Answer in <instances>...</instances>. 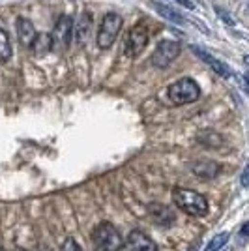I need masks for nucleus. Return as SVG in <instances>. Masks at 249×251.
<instances>
[{
	"label": "nucleus",
	"instance_id": "nucleus-1",
	"mask_svg": "<svg viewBox=\"0 0 249 251\" xmlns=\"http://www.w3.org/2000/svg\"><path fill=\"white\" fill-rule=\"evenodd\" d=\"M173 201L178 208L182 210L187 216H193V218H202L208 214V201L204 195H200L193 189L186 188H176L173 191Z\"/></svg>",
	"mask_w": 249,
	"mask_h": 251
},
{
	"label": "nucleus",
	"instance_id": "nucleus-2",
	"mask_svg": "<svg viewBox=\"0 0 249 251\" xmlns=\"http://www.w3.org/2000/svg\"><path fill=\"white\" fill-rule=\"evenodd\" d=\"M92 240L101 251H124L125 242L120 234V230L114 227L113 223L105 221L100 223L92 232Z\"/></svg>",
	"mask_w": 249,
	"mask_h": 251
},
{
	"label": "nucleus",
	"instance_id": "nucleus-3",
	"mask_svg": "<svg viewBox=\"0 0 249 251\" xmlns=\"http://www.w3.org/2000/svg\"><path fill=\"white\" fill-rule=\"evenodd\" d=\"M167 94L174 105H187L197 101L200 98V86L191 77H184V79H178L176 83L171 84Z\"/></svg>",
	"mask_w": 249,
	"mask_h": 251
},
{
	"label": "nucleus",
	"instance_id": "nucleus-4",
	"mask_svg": "<svg viewBox=\"0 0 249 251\" xmlns=\"http://www.w3.org/2000/svg\"><path fill=\"white\" fill-rule=\"evenodd\" d=\"M122 17L118 15V13H107L103 17V21L100 25V32H98V47L100 49H111L113 47V43L116 42V38H118V34L122 30Z\"/></svg>",
	"mask_w": 249,
	"mask_h": 251
},
{
	"label": "nucleus",
	"instance_id": "nucleus-5",
	"mask_svg": "<svg viewBox=\"0 0 249 251\" xmlns=\"http://www.w3.org/2000/svg\"><path fill=\"white\" fill-rule=\"evenodd\" d=\"M52 51H66L73 40V19L68 15H62L51 32Z\"/></svg>",
	"mask_w": 249,
	"mask_h": 251
},
{
	"label": "nucleus",
	"instance_id": "nucleus-6",
	"mask_svg": "<svg viewBox=\"0 0 249 251\" xmlns=\"http://www.w3.org/2000/svg\"><path fill=\"white\" fill-rule=\"evenodd\" d=\"M178 54H180V43L173 42V40H163V42H159L156 45V49L150 56V62H152L154 68L163 70L171 62L176 60Z\"/></svg>",
	"mask_w": 249,
	"mask_h": 251
},
{
	"label": "nucleus",
	"instance_id": "nucleus-7",
	"mask_svg": "<svg viewBox=\"0 0 249 251\" xmlns=\"http://www.w3.org/2000/svg\"><path fill=\"white\" fill-rule=\"evenodd\" d=\"M150 42V32L145 23H137L135 26L129 30L127 40H125V51L129 56H139L145 51V47Z\"/></svg>",
	"mask_w": 249,
	"mask_h": 251
},
{
	"label": "nucleus",
	"instance_id": "nucleus-8",
	"mask_svg": "<svg viewBox=\"0 0 249 251\" xmlns=\"http://www.w3.org/2000/svg\"><path fill=\"white\" fill-rule=\"evenodd\" d=\"M92 30V13L90 11H83L79 15V19L73 25V40L79 47H84L88 42V36Z\"/></svg>",
	"mask_w": 249,
	"mask_h": 251
},
{
	"label": "nucleus",
	"instance_id": "nucleus-9",
	"mask_svg": "<svg viewBox=\"0 0 249 251\" xmlns=\"http://www.w3.org/2000/svg\"><path fill=\"white\" fill-rule=\"evenodd\" d=\"M191 51L197 54L199 58L202 60V62H206L216 74L219 75V77H225V79H228V77H232V72H230V68H228L225 62H221V60H218L216 56H212L210 52H206L204 49H200V47H197V45H191Z\"/></svg>",
	"mask_w": 249,
	"mask_h": 251
},
{
	"label": "nucleus",
	"instance_id": "nucleus-10",
	"mask_svg": "<svg viewBox=\"0 0 249 251\" xmlns=\"http://www.w3.org/2000/svg\"><path fill=\"white\" fill-rule=\"evenodd\" d=\"M148 214L152 216L154 223L161 225V227H171V225L176 221L174 212L169 208L167 204H161V202H152V204H148Z\"/></svg>",
	"mask_w": 249,
	"mask_h": 251
},
{
	"label": "nucleus",
	"instance_id": "nucleus-11",
	"mask_svg": "<svg viewBox=\"0 0 249 251\" xmlns=\"http://www.w3.org/2000/svg\"><path fill=\"white\" fill-rule=\"evenodd\" d=\"M191 173L197 178H202V180H212L216 178L221 173V165L212 161V159H199V161H193L191 165Z\"/></svg>",
	"mask_w": 249,
	"mask_h": 251
},
{
	"label": "nucleus",
	"instance_id": "nucleus-12",
	"mask_svg": "<svg viewBox=\"0 0 249 251\" xmlns=\"http://www.w3.org/2000/svg\"><path fill=\"white\" fill-rule=\"evenodd\" d=\"M127 244H129V250L131 251H159L157 250V244L150 236H146L143 230H131L127 234Z\"/></svg>",
	"mask_w": 249,
	"mask_h": 251
},
{
	"label": "nucleus",
	"instance_id": "nucleus-13",
	"mask_svg": "<svg viewBox=\"0 0 249 251\" xmlns=\"http://www.w3.org/2000/svg\"><path fill=\"white\" fill-rule=\"evenodd\" d=\"M15 26H17V38H19V43H21L23 47H32V43H34L36 36H38L34 23H32L30 19H26V17H19L17 23H15Z\"/></svg>",
	"mask_w": 249,
	"mask_h": 251
},
{
	"label": "nucleus",
	"instance_id": "nucleus-14",
	"mask_svg": "<svg viewBox=\"0 0 249 251\" xmlns=\"http://www.w3.org/2000/svg\"><path fill=\"white\" fill-rule=\"evenodd\" d=\"M152 6H154V10H156L163 19H167V21L176 23V25H184V23L187 21L186 17L178 10H174L173 6H167V4H161V2H154Z\"/></svg>",
	"mask_w": 249,
	"mask_h": 251
},
{
	"label": "nucleus",
	"instance_id": "nucleus-15",
	"mask_svg": "<svg viewBox=\"0 0 249 251\" xmlns=\"http://www.w3.org/2000/svg\"><path fill=\"white\" fill-rule=\"evenodd\" d=\"M30 49H32V52H34V56H38V58H42V56H45L49 51H52L51 34H38Z\"/></svg>",
	"mask_w": 249,
	"mask_h": 251
},
{
	"label": "nucleus",
	"instance_id": "nucleus-16",
	"mask_svg": "<svg viewBox=\"0 0 249 251\" xmlns=\"http://www.w3.org/2000/svg\"><path fill=\"white\" fill-rule=\"evenodd\" d=\"M197 141L199 145H202L206 148H219L223 145V137L216 133V131H200L197 135Z\"/></svg>",
	"mask_w": 249,
	"mask_h": 251
},
{
	"label": "nucleus",
	"instance_id": "nucleus-17",
	"mask_svg": "<svg viewBox=\"0 0 249 251\" xmlns=\"http://www.w3.org/2000/svg\"><path fill=\"white\" fill-rule=\"evenodd\" d=\"M11 58V42L8 32L0 28V60H10Z\"/></svg>",
	"mask_w": 249,
	"mask_h": 251
},
{
	"label": "nucleus",
	"instance_id": "nucleus-18",
	"mask_svg": "<svg viewBox=\"0 0 249 251\" xmlns=\"http://www.w3.org/2000/svg\"><path fill=\"white\" fill-rule=\"evenodd\" d=\"M228 238H230V234L228 232H219V234H216L212 240L208 242V246L204 248V251H219L225 248V244L228 242Z\"/></svg>",
	"mask_w": 249,
	"mask_h": 251
},
{
	"label": "nucleus",
	"instance_id": "nucleus-19",
	"mask_svg": "<svg viewBox=\"0 0 249 251\" xmlns=\"http://www.w3.org/2000/svg\"><path fill=\"white\" fill-rule=\"evenodd\" d=\"M60 251H83V250H81V246L73 240V238H66L64 244L60 246Z\"/></svg>",
	"mask_w": 249,
	"mask_h": 251
},
{
	"label": "nucleus",
	"instance_id": "nucleus-20",
	"mask_svg": "<svg viewBox=\"0 0 249 251\" xmlns=\"http://www.w3.org/2000/svg\"><path fill=\"white\" fill-rule=\"evenodd\" d=\"M216 13H218L219 17H221L223 21L227 23V25H230V26L234 25V19H232V17H230V15H228V13H227V11H225V10H221L219 6H216Z\"/></svg>",
	"mask_w": 249,
	"mask_h": 251
},
{
	"label": "nucleus",
	"instance_id": "nucleus-21",
	"mask_svg": "<svg viewBox=\"0 0 249 251\" xmlns=\"http://www.w3.org/2000/svg\"><path fill=\"white\" fill-rule=\"evenodd\" d=\"M240 182H242L244 188H249V165H246V169H244V173L240 176Z\"/></svg>",
	"mask_w": 249,
	"mask_h": 251
},
{
	"label": "nucleus",
	"instance_id": "nucleus-22",
	"mask_svg": "<svg viewBox=\"0 0 249 251\" xmlns=\"http://www.w3.org/2000/svg\"><path fill=\"white\" fill-rule=\"evenodd\" d=\"M180 6H184V8H187V10H195L197 6H195V2L193 0H176Z\"/></svg>",
	"mask_w": 249,
	"mask_h": 251
},
{
	"label": "nucleus",
	"instance_id": "nucleus-23",
	"mask_svg": "<svg viewBox=\"0 0 249 251\" xmlns=\"http://www.w3.org/2000/svg\"><path fill=\"white\" fill-rule=\"evenodd\" d=\"M242 234H244V236H249V223L246 227H242Z\"/></svg>",
	"mask_w": 249,
	"mask_h": 251
},
{
	"label": "nucleus",
	"instance_id": "nucleus-24",
	"mask_svg": "<svg viewBox=\"0 0 249 251\" xmlns=\"http://www.w3.org/2000/svg\"><path fill=\"white\" fill-rule=\"evenodd\" d=\"M36 251H52V250L49 248V246H45V244H43V246H40V248H38Z\"/></svg>",
	"mask_w": 249,
	"mask_h": 251
},
{
	"label": "nucleus",
	"instance_id": "nucleus-25",
	"mask_svg": "<svg viewBox=\"0 0 249 251\" xmlns=\"http://www.w3.org/2000/svg\"><path fill=\"white\" fill-rule=\"evenodd\" d=\"M244 64L248 66V70H249V56H244ZM248 79H249V77H248Z\"/></svg>",
	"mask_w": 249,
	"mask_h": 251
},
{
	"label": "nucleus",
	"instance_id": "nucleus-26",
	"mask_svg": "<svg viewBox=\"0 0 249 251\" xmlns=\"http://www.w3.org/2000/svg\"><path fill=\"white\" fill-rule=\"evenodd\" d=\"M0 251H6V250H4V248H0Z\"/></svg>",
	"mask_w": 249,
	"mask_h": 251
}]
</instances>
